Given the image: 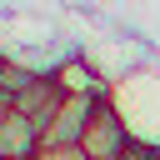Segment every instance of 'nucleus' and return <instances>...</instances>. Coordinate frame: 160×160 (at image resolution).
Masks as SVG:
<instances>
[{"mask_svg":"<svg viewBox=\"0 0 160 160\" xmlns=\"http://www.w3.org/2000/svg\"><path fill=\"white\" fill-rule=\"evenodd\" d=\"M90 110H95V100L65 95V105L55 110V120L40 130V145H80L85 140V125H90Z\"/></svg>","mask_w":160,"mask_h":160,"instance_id":"nucleus-3","label":"nucleus"},{"mask_svg":"<svg viewBox=\"0 0 160 160\" xmlns=\"http://www.w3.org/2000/svg\"><path fill=\"white\" fill-rule=\"evenodd\" d=\"M65 105V90L55 85V75H35L20 95H15V115H25L35 130H45L50 120H55V110Z\"/></svg>","mask_w":160,"mask_h":160,"instance_id":"nucleus-2","label":"nucleus"},{"mask_svg":"<svg viewBox=\"0 0 160 160\" xmlns=\"http://www.w3.org/2000/svg\"><path fill=\"white\" fill-rule=\"evenodd\" d=\"M55 85L65 90V95H85V100H100V95H110V85H105V75L85 60V55H65L55 70Z\"/></svg>","mask_w":160,"mask_h":160,"instance_id":"nucleus-4","label":"nucleus"},{"mask_svg":"<svg viewBox=\"0 0 160 160\" xmlns=\"http://www.w3.org/2000/svg\"><path fill=\"white\" fill-rule=\"evenodd\" d=\"M35 75H40V70H30V65H20V60H0V95L15 105V95H20Z\"/></svg>","mask_w":160,"mask_h":160,"instance_id":"nucleus-6","label":"nucleus"},{"mask_svg":"<svg viewBox=\"0 0 160 160\" xmlns=\"http://www.w3.org/2000/svg\"><path fill=\"white\" fill-rule=\"evenodd\" d=\"M35 150H40V130L10 110L0 120V160H35Z\"/></svg>","mask_w":160,"mask_h":160,"instance_id":"nucleus-5","label":"nucleus"},{"mask_svg":"<svg viewBox=\"0 0 160 160\" xmlns=\"http://www.w3.org/2000/svg\"><path fill=\"white\" fill-rule=\"evenodd\" d=\"M125 160H135V155H125Z\"/></svg>","mask_w":160,"mask_h":160,"instance_id":"nucleus-9","label":"nucleus"},{"mask_svg":"<svg viewBox=\"0 0 160 160\" xmlns=\"http://www.w3.org/2000/svg\"><path fill=\"white\" fill-rule=\"evenodd\" d=\"M130 140H135V135H130V120L120 115V105H115L110 95H100V100H95V110H90L85 140H80L85 160H125Z\"/></svg>","mask_w":160,"mask_h":160,"instance_id":"nucleus-1","label":"nucleus"},{"mask_svg":"<svg viewBox=\"0 0 160 160\" xmlns=\"http://www.w3.org/2000/svg\"><path fill=\"white\" fill-rule=\"evenodd\" d=\"M10 110H15V105H10V100H5V95H0V120H5V115H10Z\"/></svg>","mask_w":160,"mask_h":160,"instance_id":"nucleus-8","label":"nucleus"},{"mask_svg":"<svg viewBox=\"0 0 160 160\" xmlns=\"http://www.w3.org/2000/svg\"><path fill=\"white\" fill-rule=\"evenodd\" d=\"M35 160H85V150L80 145H40Z\"/></svg>","mask_w":160,"mask_h":160,"instance_id":"nucleus-7","label":"nucleus"}]
</instances>
